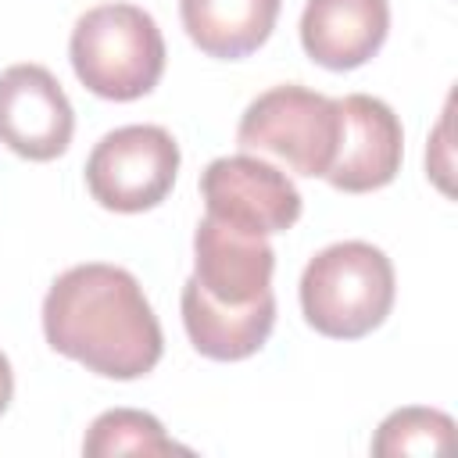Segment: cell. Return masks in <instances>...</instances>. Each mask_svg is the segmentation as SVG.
Segmentation results:
<instances>
[{
  "label": "cell",
  "instance_id": "obj_3",
  "mask_svg": "<svg viewBox=\"0 0 458 458\" xmlns=\"http://www.w3.org/2000/svg\"><path fill=\"white\" fill-rule=\"evenodd\" d=\"M79 82L104 100H140L165 72V36L136 4L89 7L68 39Z\"/></svg>",
  "mask_w": 458,
  "mask_h": 458
},
{
  "label": "cell",
  "instance_id": "obj_12",
  "mask_svg": "<svg viewBox=\"0 0 458 458\" xmlns=\"http://www.w3.org/2000/svg\"><path fill=\"white\" fill-rule=\"evenodd\" d=\"M283 0H179L190 43L218 61H240L265 47Z\"/></svg>",
  "mask_w": 458,
  "mask_h": 458
},
{
  "label": "cell",
  "instance_id": "obj_6",
  "mask_svg": "<svg viewBox=\"0 0 458 458\" xmlns=\"http://www.w3.org/2000/svg\"><path fill=\"white\" fill-rule=\"evenodd\" d=\"M200 197L211 218L247 233L276 236L301 218V193L283 168L254 154L215 157L200 172Z\"/></svg>",
  "mask_w": 458,
  "mask_h": 458
},
{
  "label": "cell",
  "instance_id": "obj_9",
  "mask_svg": "<svg viewBox=\"0 0 458 458\" xmlns=\"http://www.w3.org/2000/svg\"><path fill=\"white\" fill-rule=\"evenodd\" d=\"M276 250L268 236L236 229L211 215L193 233V283L222 308H247L272 297Z\"/></svg>",
  "mask_w": 458,
  "mask_h": 458
},
{
  "label": "cell",
  "instance_id": "obj_13",
  "mask_svg": "<svg viewBox=\"0 0 458 458\" xmlns=\"http://www.w3.org/2000/svg\"><path fill=\"white\" fill-rule=\"evenodd\" d=\"M82 454L86 458H118V454L154 458V454H190V447L175 444L150 411L111 408L89 422Z\"/></svg>",
  "mask_w": 458,
  "mask_h": 458
},
{
  "label": "cell",
  "instance_id": "obj_5",
  "mask_svg": "<svg viewBox=\"0 0 458 458\" xmlns=\"http://www.w3.org/2000/svg\"><path fill=\"white\" fill-rule=\"evenodd\" d=\"M179 175V143L165 125H122L86 157L89 197L118 215L157 208Z\"/></svg>",
  "mask_w": 458,
  "mask_h": 458
},
{
  "label": "cell",
  "instance_id": "obj_4",
  "mask_svg": "<svg viewBox=\"0 0 458 458\" xmlns=\"http://www.w3.org/2000/svg\"><path fill=\"white\" fill-rule=\"evenodd\" d=\"M340 136V100L297 82H283L254 97L236 125L243 154L276 161L279 168L322 179L333 165Z\"/></svg>",
  "mask_w": 458,
  "mask_h": 458
},
{
  "label": "cell",
  "instance_id": "obj_14",
  "mask_svg": "<svg viewBox=\"0 0 458 458\" xmlns=\"http://www.w3.org/2000/svg\"><path fill=\"white\" fill-rule=\"evenodd\" d=\"M454 444V419L437 408H397L390 411L372 440L376 458L401 454H437Z\"/></svg>",
  "mask_w": 458,
  "mask_h": 458
},
{
  "label": "cell",
  "instance_id": "obj_7",
  "mask_svg": "<svg viewBox=\"0 0 458 458\" xmlns=\"http://www.w3.org/2000/svg\"><path fill=\"white\" fill-rule=\"evenodd\" d=\"M75 111L61 82L43 64L0 72V143L25 161H54L68 150Z\"/></svg>",
  "mask_w": 458,
  "mask_h": 458
},
{
  "label": "cell",
  "instance_id": "obj_8",
  "mask_svg": "<svg viewBox=\"0 0 458 458\" xmlns=\"http://www.w3.org/2000/svg\"><path fill=\"white\" fill-rule=\"evenodd\" d=\"M404 157V129L394 107L369 93H347L340 100V136L329 172L333 190L372 193L394 182Z\"/></svg>",
  "mask_w": 458,
  "mask_h": 458
},
{
  "label": "cell",
  "instance_id": "obj_2",
  "mask_svg": "<svg viewBox=\"0 0 458 458\" xmlns=\"http://www.w3.org/2000/svg\"><path fill=\"white\" fill-rule=\"evenodd\" d=\"M394 265L365 240L322 247L301 272L304 322L333 340H358L379 329L394 308Z\"/></svg>",
  "mask_w": 458,
  "mask_h": 458
},
{
  "label": "cell",
  "instance_id": "obj_15",
  "mask_svg": "<svg viewBox=\"0 0 458 458\" xmlns=\"http://www.w3.org/2000/svg\"><path fill=\"white\" fill-rule=\"evenodd\" d=\"M11 397H14V372H11V361H7V354L0 351V415L7 411Z\"/></svg>",
  "mask_w": 458,
  "mask_h": 458
},
{
  "label": "cell",
  "instance_id": "obj_10",
  "mask_svg": "<svg viewBox=\"0 0 458 458\" xmlns=\"http://www.w3.org/2000/svg\"><path fill=\"white\" fill-rule=\"evenodd\" d=\"M386 0H308L301 14V47L329 72H351L372 61L386 43Z\"/></svg>",
  "mask_w": 458,
  "mask_h": 458
},
{
  "label": "cell",
  "instance_id": "obj_1",
  "mask_svg": "<svg viewBox=\"0 0 458 458\" xmlns=\"http://www.w3.org/2000/svg\"><path fill=\"white\" fill-rule=\"evenodd\" d=\"M47 344L104 379H140L165 351L161 322L129 268L86 261L61 272L43 297Z\"/></svg>",
  "mask_w": 458,
  "mask_h": 458
},
{
  "label": "cell",
  "instance_id": "obj_11",
  "mask_svg": "<svg viewBox=\"0 0 458 458\" xmlns=\"http://www.w3.org/2000/svg\"><path fill=\"white\" fill-rule=\"evenodd\" d=\"M179 308L193 351L211 361H243L258 354L276 326V293L247 308H222L208 301L193 279H186Z\"/></svg>",
  "mask_w": 458,
  "mask_h": 458
}]
</instances>
